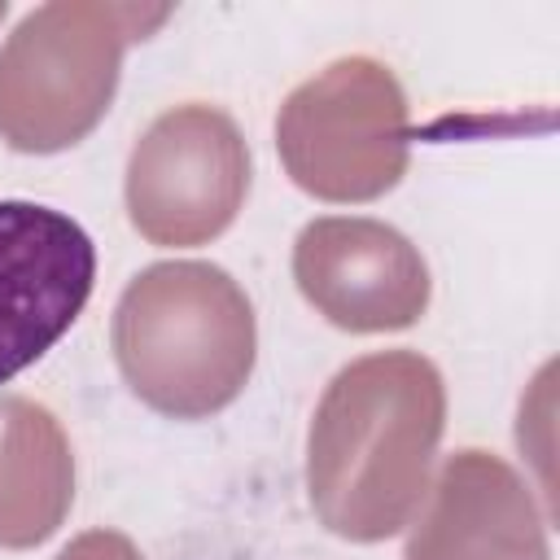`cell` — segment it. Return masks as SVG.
Returning <instances> with one entry per match:
<instances>
[{
  "mask_svg": "<svg viewBox=\"0 0 560 560\" xmlns=\"http://www.w3.org/2000/svg\"><path fill=\"white\" fill-rule=\"evenodd\" d=\"M171 9L57 0L31 9L0 48V140L18 153H61L109 109L127 44Z\"/></svg>",
  "mask_w": 560,
  "mask_h": 560,
  "instance_id": "cell-3",
  "label": "cell"
},
{
  "mask_svg": "<svg viewBox=\"0 0 560 560\" xmlns=\"http://www.w3.org/2000/svg\"><path fill=\"white\" fill-rule=\"evenodd\" d=\"M0 13H4V4H0Z\"/></svg>",
  "mask_w": 560,
  "mask_h": 560,
  "instance_id": "cell-11",
  "label": "cell"
},
{
  "mask_svg": "<svg viewBox=\"0 0 560 560\" xmlns=\"http://www.w3.org/2000/svg\"><path fill=\"white\" fill-rule=\"evenodd\" d=\"M302 298L346 332H398L429 311V267L420 249L381 219H311L293 241Z\"/></svg>",
  "mask_w": 560,
  "mask_h": 560,
  "instance_id": "cell-6",
  "label": "cell"
},
{
  "mask_svg": "<svg viewBox=\"0 0 560 560\" xmlns=\"http://www.w3.org/2000/svg\"><path fill=\"white\" fill-rule=\"evenodd\" d=\"M127 219L153 245H206L249 192V144L206 101L158 114L127 158Z\"/></svg>",
  "mask_w": 560,
  "mask_h": 560,
  "instance_id": "cell-5",
  "label": "cell"
},
{
  "mask_svg": "<svg viewBox=\"0 0 560 560\" xmlns=\"http://www.w3.org/2000/svg\"><path fill=\"white\" fill-rule=\"evenodd\" d=\"M96 280L92 236L39 201H0V385L79 319Z\"/></svg>",
  "mask_w": 560,
  "mask_h": 560,
  "instance_id": "cell-7",
  "label": "cell"
},
{
  "mask_svg": "<svg viewBox=\"0 0 560 560\" xmlns=\"http://www.w3.org/2000/svg\"><path fill=\"white\" fill-rule=\"evenodd\" d=\"M74 503V455L61 420L22 394H0V547H39Z\"/></svg>",
  "mask_w": 560,
  "mask_h": 560,
  "instance_id": "cell-9",
  "label": "cell"
},
{
  "mask_svg": "<svg viewBox=\"0 0 560 560\" xmlns=\"http://www.w3.org/2000/svg\"><path fill=\"white\" fill-rule=\"evenodd\" d=\"M407 96L398 74L350 52L298 83L276 114L289 179L319 201H376L407 175Z\"/></svg>",
  "mask_w": 560,
  "mask_h": 560,
  "instance_id": "cell-4",
  "label": "cell"
},
{
  "mask_svg": "<svg viewBox=\"0 0 560 560\" xmlns=\"http://www.w3.org/2000/svg\"><path fill=\"white\" fill-rule=\"evenodd\" d=\"M57 560H140V547L118 529H88L70 538L57 551Z\"/></svg>",
  "mask_w": 560,
  "mask_h": 560,
  "instance_id": "cell-10",
  "label": "cell"
},
{
  "mask_svg": "<svg viewBox=\"0 0 560 560\" xmlns=\"http://www.w3.org/2000/svg\"><path fill=\"white\" fill-rule=\"evenodd\" d=\"M407 560H551L534 490L503 455L455 451L411 525Z\"/></svg>",
  "mask_w": 560,
  "mask_h": 560,
  "instance_id": "cell-8",
  "label": "cell"
},
{
  "mask_svg": "<svg viewBox=\"0 0 560 560\" xmlns=\"http://www.w3.org/2000/svg\"><path fill=\"white\" fill-rule=\"evenodd\" d=\"M254 354V306L214 262H153L114 306L118 372L144 407L171 420L223 411L245 389Z\"/></svg>",
  "mask_w": 560,
  "mask_h": 560,
  "instance_id": "cell-2",
  "label": "cell"
},
{
  "mask_svg": "<svg viewBox=\"0 0 560 560\" xmlns=\"http://www.w3.org/2000/svg\"><path fill=\"white\" fill-rule=\"evenodd\" d=\"M446 429L442 372L416 350L346 363L306 433V494L324 529L350 542L398 534L429 481Z\"/></svg>",
  "mask_w": 560,
  "mask_h": 560,
  "instance_id": "cell-1",
  "label": "cell"
}]
</instances>
